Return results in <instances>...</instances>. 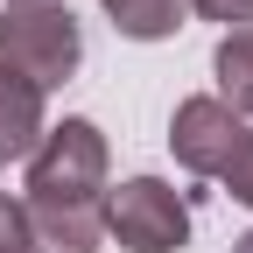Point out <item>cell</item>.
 <instances>
[{
	"mask_svg": "<svg viewBox=\"0 0 253 253\" xmlns=\"http://www.w3.org/2000/svg\"><path fill=\"white\" fill-rule=\"evenodd\" d=\"M106 134L91 120H63L42 126L36 155H28V246L36 253H99L106 225Z\"/></svg>",
	"mask_w": 253,
	"mask_h": 253,
	"instance_id": "cell-1",
	"label": "cell"
},
{
	"mask_svg": "<svg viewBox=\"0 0 253 253\" xmlns=\"http://www.w3.org/2000/svg\"><path fill=\"white\" fill-rule=\"evenodd\" d=\"M78 63H84V36H78L71 7H56V0H14L0 14V71L21 78L28 91L71 84Z\"/></svg>",
	"mask_w": 253,
	"mask_h": 253,
	"instance_id": "cell-2",
	"label": "cell"
},
{
	"mask_svg": "<svg viewBox=\"0 0 253 253\" xmlns=\"http://www.w3.org/2000/svg\"><path fill=\"white\" fill-rule=\"evenodd\" d=\"M169 148L190 176H211L239 204H253V126L239 113H225L218 99H183L169 120Z\"/></svg>",
	"mask_w": 253,
	"mask_h": 253,
	"instance_id": "cell-3",
	"label": "cell"
},
{
	"mask_svg": "<svg viewBox=\"0 0 253 253\" xmlns=\"http://www.w3.org/2000/svg\"><path fill=\"white\" fill-rule=\"evenodd\" d=\"M99 225H106L126 253H169V246H183V239H190V204L176 197L162 176H134V183L106 190Z\"/></svg>",
	"mask_w": 253,
	"mask_h": 253,
	"instance_id": "cell-4",
	"label": "cell"
},
{
	"mask_svg": "<svg viewBox=\"0 0 253 253\" xmlns=\"http://www.w3.org/2000/svg\"><path fill=\"white\" fill-rule=\"evenodd\" d=\"M36 141H42V91H28L21 78L0 71V169L36 155Z\"/></svg>",
	"mask_w": 253,
	"mask_h": 253,
	"instance_id": "cell-5",
	"label": "cell"
},
{
	"mask_svg": "<svg viewBox=\"0 0 253 253\" xmlns=\"http://www.w3.org/2000/svg\"><path fill=\"white\" fill-rule=\"evenodd\" d=\"M211 71H218V106L246 120L253 113V28H232V36L218 42Z\"/></svg>",
	"mask_w": 253,
	"mask_h": 253,
	"instance_id": "cell-6",
	"label": "cell"
},
{
	"mask_svg": "<svg viewBox=\"0 0 253 253\" xmlns=\"http://www.w3.org/2000/svg\"><path fill=\"white\" fill-rule=\"evenodd\" d=\"M99 7L113 14L120 36H134V42H162L183 28V0H99Z\"/></svg>",
	"mask_w": 253,
	"mask_h": 253,
	"instance_id": "cell-7",
	"label": "cell"
},
{
	"mask_svg": "<svg viewBox=\"0 0 253 253\" xmlns=\"http://www.w3.org/2000/svg\"><path fill=\"white\" fill-rule=\"evenodd\" d=\"M0 253H36L28 246V211L7 197V190H0Z\"/></svg>",
	"mask_w": 253,
	"mask_h": 253,
	"instance_id": "cell-8",
	"label": "cell"
},
{
	"mask_svg": "<svg viewBox=\"0 0 253 253\" xmlns=\"http://www.w3.org/2000/svg\"><path fill=\"white\" fill-rule=\"evenodd\" d=\"M183 7H197L204 21H225V28H253V0H183Z\"/></svg>",
	"mask_w": 253,
	"mask_h": 253,
	"instance_id": "cell-9",
	"label": "cell"
},
{
	"mask_svg": "<svg viewBox=\"0 0 253 253\" xmlns=\"http://www.w3.org/2000/svg\"><path fill=\"white\" fill-rule=\"evenodd\" d=\"M232 253H253V232H239V239H232Z\"/></svg>",
	"mask_w": 253,
	"mask_h": 253,
	"instance_id": "cell-10",
	"label": "cell"
},
{
	"mask_svg": "<svg viewBox=\"0 0 253 253\" xmlns=\"http://www.w3.org/2000/svg\"><path fill=\"white\" fill-rule=\"evenodd\" d=\"M7 7H14V0H7Z\"/></svg>",
	"mask_w": 253,
	"mask_h": 253,
	"instance_id": "cell-11",
	"label": "cell"
}]
</instances>
